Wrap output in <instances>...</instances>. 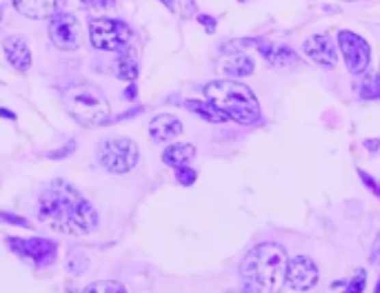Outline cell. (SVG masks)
<instances>
[{
  "label": "cell",
  "mask_w": 380,
  "mask_h": 293,
  "mask_svg": "<svg viewBox=\"0 0 380 293\" xmlns=\"http://www.w3.org/2000/svg\"><path fill=\"white\" fill-rule=\"evenodd\" d=\"M38 220L67 236H90L98 227V213L94 204L65 180L49 182L40 191Z\"/></svg>",
  "instance_id": "1"
},
{
  "label": "cell",
  "mask_w": 380,
  "mask_h": 293,
  "mask_svg": "<svg viewBox=\"0 0 380 293\" xmlns=\"http://www.w3.org/2000/svg\"><path fill=\"white\" fill-rule=\"evenodd\" d=\"M63 102L69 115L81 127H100V124L109 122V100L103 94V89L96 85H72L65 89Z\"/></svg>",
  "instance_id": "4"
},
{
  "label": "cell",
  "mask_w": 380,
  "mask_h": 293,
  "mask_svg": "<svg viewBox=\"0 0 380 293\" xmlns=\"http://www.w3.org/2000/svg\"><path fill=\"white\" fill-rule=\"evenodd\" d=\"M258 51L262 53V58L269 62L271 67L276 69H296L300 65V58L296 56V51L287 47V44H271L269 40L258 38L254 42Z\"/></svg>",
  "instance_id": "11"
},
{
  "label": "cell",
  "mask_w": 380,
  "mask_h": 293,
  "mask_svg": "<svg viewBox=\"0 0 380 293\" xmlns=\"http://www.w3.org/2000/svg\"><path fill=\"white\" fill-rule=\"evenodd\" d=\"M254 60L249 56H245V53H236V56L227 58L223 65H220V71H223L225 76L229 78H245V76H252L254 74Z\"/></svg>",
  "instance_id": "17"
},
{
  "label": "cell",
  "mask_w": 380,
  "mask_h": 293,
  "mask_svg": "<svg viewBox=\"0 0 380 293\" xmlns=\"http://www.w3.org/2000/svg\"><path fill=\"white\" fill-rule=\"evenodd\" d=\"M0 220L7 222V225H14V227H25V229H31L33 225L27 218H21V216H12V213H5L0 211Z\"/></svg>",
  "instance_id": "24"
},
{
  "label": "cell",
  "mask_w": 380,
  "mask_h": 293,
  "mask_svg": "<svg viewBox=\"0 0 380 293\" xmlns=\"http://www.w3.org/2000/svg\"><path fill=\"white\" fill-rule=\"evenodd\" d=\"M161 3L169 9V12H176V0H161Z\"/></svg>",
  "instance_id": "32"
},
{
  "label": "cell",
  "mask_w": 380,
  "mask_h": 293,
  "mask_svg": "<svg viewBox=\"0 0 380 293\" xmlns=\"http://www.w3.org/2000/svg\"><path fill=\"white\" fill-rule=\"evenodd\" d=\"M360 96L367 98V100H376V98H380V69L374 78H369L367 83L360 85Z\"/></svg>",
  "instance_id": "21"
},
{
  "label": "cell",
  "mask_w": 380,
  "mask_h": 293,
  "mask_svg": "<svg viewBox=\"0 0 380 293\" xmlns=\"http://www.w3.org/2000/svg\"><path fill=\"white\" fill-rule=\"evenodd\" d=\"M365 145H367V147H369L371 151H376V149H378V145H380V140H367Z\"/></svg>",
  "instance_id": "33"
},
{
  "label": "cell",
  "mask_w": 380,
  "mask_h": 293,
  "mask_svg": "<svg viewBox=\"0 0 380 293\" xmlns=\"http://www.w3.org/2000/svg\"><path fill=\"white\" fill-rule=\"evenodd\" d=\"M136 94H138V87H136V83H129L127 92H125V100H136Z\"/></svg>",
  "instance_id": "30"
},
{
  "label": "cell",
  "mask_w": 380,
  "mask_h": 293,
  "mask_svg": "<svg viewBox=\"0 0 380 293\" xmlns=\"http://www.w3.org/2000/svg\"><path fill=\"white\" fill-rule=\"evenodd\" d=\"M371 262H380V234L374 240V247H371Z\"/></svg>",
  "instance_id": "29"
},
{
  "label": "cell",
  "mask_w": 380,
  "mask_h": 293,
  "mask_svg": "<svg viewBox=\"0 0 380 293\" xmlns=\"http://www.w3.org/2000/svg\"><path fill=\"white\" fill-rule=\"evenodd\" d=\"M196 20L202 25V27H205V31L207 33H214L216 31V18H211V16H207V14H198V18H196Z\"/></svg>",
  "instance_id": "26"
},
{
  "label": "cell",
  "mask_w": 380,
  "mask_h": 293,
  "mask_svg": "<svg viewBox=\"0 0 380 293\" xmlns=\"http://www.w3.org/2000/svg\"><path fill=\"white\" fill-rule=\"evenodd\" d=\"M83 5L87 7H98V9H107V7H113L116 5V0H81Z\"/></svg>",
  "instance_id": "28"
},
{
  "label": "cell",
  "mask_w": 380,
  "mask_h": 293,
  "mask_svg": "<svg viewBox=\"0 0 380 293\" xmlns=\"http://www.w3.org/2000/svg\"><path fill=\"white\" fill-rule=\"evenodd\" d=\"M303 53L321 67H331L336 62V47L329 33H318L303 42Z\"/></svg>",
  "instance_id": "13"
},
{
  "label": "cell",
  "mask_w": 380,
  "mask_h": 293,
  "mask_svg": "<svg viewBox=\"0 0 380 293\" xmlns=\"http://www.w3.org/2000/svg\"><path fill=\"white\" fill-rule=\"evenodd\" d=\"M49 40L60 51H76L81 44V27H78L76 16L60 12L58 16L49 18Z\"/></svg>",
  "instance_id": "9"
},
{
  "label": "cell",
  "mask_w": 380,
  "mask_h": 293,
  "mask_svg": "<svg viewBox=\"0 0 380 293\" xmlns=\"http://www.w3.org/2000/svg\"><path fill=\"white\" fill-rule=\"evenodd\" d=\"M138 60H136V53L134 51H122L118 60H116V76L120 80H127V83H136L138 78Z\"/></svg>",
  "instance_id": "19"
},
{
  "label": "cell",
  "mask_w": 380,
  "mask_h": 293,
  "mask_svg": "<svg viewBox=\"0 0 380 293\" xmlns=\"http://www.w3.org/2000/svg\"><path fill=\"white\" fill-rule=\"evenodd\" d=\"M176 178H178V182L182 186H191L193 182L198 180V173H196V169L182 165V167H176Z\"/></svg>",
  "instance_id": "23"
},
{
  "label": "cell",
  "mask_w": 380,
  "mask_h": 293,
  "mask_svg": "<svg viewBox=\"0 0 380 293\" xmlns=\"http://www.w3.org/2000/svg\"><path fill=\"white\" fill-rule=\"evenodd\" d=\"M7 245L14 253H18L23 260L31 262L38 269H45L56 262V253H58V245L54 240L47 238H10Z\"/></svg>",
  "instance_id": "7"
},
{
  "label": "cell",
  "mask_w": 380,
  "mask_h": 293,
  "mask_svg": "<svg viewBox=\"0 0 380 293\" xmlns=\"http://www.w3.org/2000/svg\"><path fill=\"white\" fill-rule=\"evenodd\" d=\"M285 287L294 291H309L318 282V269L307 255H296L285 264Z\"/></svg>",
  "instance_id": "10"
},
{
  "label": "cell",
  "mask_w": 380,
  "mask_h": 293,
  "mask_svg": "<svg viewBox=\"0 0 380 293\" xmlns=\"http://www.w3.org/2000/svg\"><path fill=\"white\" fill-rule=\"evenodd\" d=\"M365 282H367V273H365V271H358L356 278H353V282L347 284V291H349V293L362 291V289H365Z\"/></svg>",
  "instance_id": "25"
},
{
  "label": "cell",
  "mask_w": 380,
  "mask_h": 293,
  "mask_svg": "<svg viewBox=\"0 0 380 293\" xmlns=\"http://www.w3.org/2000/svg\"><path fill=\"white\" fill-rule=\"evenodd\" d=\"M285 249L276 242H260L243 257L241 278L247 291L271 293L278 289V280L285 271Z\"/></svg>",
  "instance_id": "2"
},
{
  "label": "cell",
  "mask_w": 380,
  "mask_h": 293,
  "mask_svg": "<svg viewBox=\"0 0 380 293\" xmlns=\"http://www.w3.org/2000/svg\"><path fill=\"white\" fill-rule=\"evenodd\" d=\"M205 98L241 124H254L260 120V104L254 92L238 80H211L205 85Z\"/></svg>",
  "instance_id": "3"
},
{
  "label": "cell",
  "mask_w": 380,
  "mask_h": 293,
  "mask_svg": "<svg viewBox=\"0 0 380 293\" xmlns=\"http://www.w3.org/2000/svg\"><path fill=\"white\" fill-rule=\"evenodd\" d=\"M87 269V257L83 255L81 249H72L67 255V271L72 275H81Z\"/></svg>",
  "instance_id": "20"
},
{
  "label": "cell",
  "mask_w": 380,
  "mask_h": 293,
  "mask_svg": "<svg viewBox=\"0 0 380 293\" xmlns=\"http://www.w3.org/2000/svg\"><path fill=\"white\" fill-rule=\"evenodd\" d=\"M74 149H76V142L72 140V142H69V145H65L63 149H58V151H51V154H49V158H51V160H60V158H67L69 154H74Z\"/></svg>",
  "instance_id": "27"
},
{
  "label": "cell",
  "mask_w": 380,
  "mask_h": 293,
  "mask_svg": "<svg viewBox=\"0 0 380 293\" xmlns=\"http://www.w3.org/2000/svg\"><path fill=\"white\" fill-rule=\"evenodd\" d=\"M3 51H5V58L10 60V65L18 71H29L31 69V51H29V44L27 40L23 38V36H7L3 40Z\"/></svg>",
  "instance_id": "14"
},
{
  "label": "cell",
  "mask_w": 380,
  "mask_h": 293,
  "mask_svg": "<svg viewBox=\"0 0 380 293\" xmlns=\"http://www.w3.org/2000/svg\"><path fill=\"white\" fill-rule=\"evenodd\" d=\"M85 291L90 293V291H105V293H125L127 291V287L125 284H120V282H113V280H100V282H92V284H87L85 287Z\"/></svg>",
  "instance_id": "22"
},
{
  "label": "cell",
  "mask_w": 380,
  "mask_h": 293,
  "mask_svg": "<svg viewBox=\"0 0 380 293\" xmlns=\"http://www.w3.org/2000/svg\"><path fill=\"white\" fill-rule=\"evenodd\" d=\"M0 118H5V120H16L18 115H16L14 111H10V109H0Z\"/></svg>",
  "instance_id": "31"
},
{
  "label": "cell",
  "mask_w": 380,
  "mask_h": 293,
  "mask_svg": "<svg viewBox=\"0 0 380 293\" xmlns=\"http://www.w3.org/2000/svg\"><path fill=\"white\" fill-rule=\"evenodd\" d=\"M376 291H378V293H380V282H378V287H376Z\"/></svg>",
  "instance_id": "35"
},
{
  "label": "cell",
  "mask_w": 380,
  "mask_h": 293,
  "mask_svg": "<svg viewBox=\"0 0 380 293\" xmlns=\"http://www.w3.org/2000/svg\"><path fill=\"white\" fill-rule=\"evenodd\" d=\"M182 133V122L172 113H161L154 115L152 122H149V136L154 142H169L174 138H178Z\"/></svg>",
  "instance_id": "15"
},
{
  "label": "cell",
  "mask_w": 380,
  "mask_h": 293,
  "mask_svg": "<svg viewBox=\"0 0 380 293\" xmlns=\"http://www.w3.org/2000/svg\"><path fill=\"white\" fill-rule=\"evenodd\" d=\"M98 163L109 173H129L138 165V145L131 138H109L98 145Z\"/></svg>",
  "instance_id": "5"
},
{
  "label": "cell",
  "mask_w": 380,
  "mask_h": 293,
  "mask_svg": "<svg viewBox=\"0 0 380 293\" xmlns=\"http://www.w3.org/2000/svg\"><path fill=\"white\" fill-rule=\"evenodd\" d=\"M193 158H196V147L189 145V142H178V145H172L163 151V163L169 167L189 165Z\"/></svg>",
  "instance_id": "16"
},
{
  "label": "cell",
  "mask_w": 380,
  "mask_h": 293,
  "mask_svg": "<svg viewBox=\"0 0 380 293\" xmlns=\"http://www.w3.org/2000/svg\"><path fill=\"white\" fill-rule=\"evenodd\" d=\"M14 9L33 20H49L65 9L67 0H12Z\"/></svg>",
  "instance_id": "12"
},
{
  "label": "cell",
  "mask_w": 380,
  "mask_h": 293,
  "mask_svg": "<svg viewBox=\"0 0 380 293\" xmlns=\"http://www.w3.org/2000/svg\"><path fill=\"white\" fill-rule=\"evenodd\" d=\"M185 109H189L193 111L196 115H200L202 120H207V122H214V124H220V122H225L229 120V115L225 111H220L216 104H211L209 100H185Z\"/></svg>",
  "instance_id": "18"
},
{
  "label": "cell",
  "mask_w": 380,
  "mask_h": 293,
  "mask_svg": "<svg viewBox=\"0 0 380 293\" xmlns=\"http://www.w3.org/2000/svg\"><path fill=\"white\" fill-rule=\"evenodd\" d=\"M3 16H5V9H3V0H0V23H3Z\"/></svg>",
  "instance_id": "34"
},
{
  "label": "cell",
  "mask_w": 380,
  "mask_h": 293,
  "mask_svg": "<svg viewBox=\"0 0 380 293\" xmlns=\"http://www.w3.org/2000/svg\"><path fill=\"white\" fill-rule=\"evenodd\" d=\"M338 47L342 51L344 65H347L351 74L358 76V74H365L369 69L371 49L365 38H360V36L353 31H338Z\"/></svg>",
  "instance_id": "8"
},
{
  "label": "cell",
  "mask_w": 380,
  "mask_h": 293,
  "mask_svg": "<svg viewBox=\"0 0 380 293\" xmlns=\"http://www.w3.org/2000/svg\"><path fill=\"white\" fill-rule=\"evenodd\" d=\"M131 38L127 23L113 18H92L90 20V40L100 51H120Z\"/></svg>",
  "instance_id": "6"
}]
</instances>
